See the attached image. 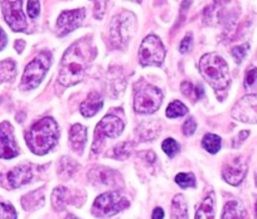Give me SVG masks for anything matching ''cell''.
Returning a JSON list of instances; mask_svg holds the SVG:
<instances>
[{
    "label": "cell",
    "instance_id": "6da1fadb",
    "mask_svg": "<svg viewBox=\"0 0 257 219\" xmlns=\"http://www.w3.org/2000/svg\"><path fill=\"white\" fill-rule=\"evenodd\" d=\"M82 41L72 44L62 57L58 72V82L64 87H71L83 80L87 70V56L82 48Z\"/></svg>",
    "mask_w": 257,
    "mask_h": 219
},
{
    "label": "cell",
    "instance_id": "7a4b0ae2",
    "mask_svg": "<svg viewBox=\"0 0 257 219\" xmlns=\"http://www.w3.org/2000/svg\"><path fill=\"white\" fill-rule=\"evenodd\" d=\"M59 129L52 117H43L29 129L26 141L31 151L36 155H46L57 145Z\"/></svg>",
    "mask_w": 257,
    "mask_h": 219
},
{
    "label": "cell",
    "instance_id": "3957f363",
    "mask_svg": "<svg viewBox=\"0 0 257 219\" xmlns=\"http://www.w3.org/2000/svg\"><path fill=\"white\" fill-rule=\"evenodd\" d=\"M199 72L216 92H223L231 85V73L223 57L217 53H207L199 61Z\"/></svg>",
    "mask_w": 257,
    "mask_h": 219
},
{
    "label": "cell",
    "instance_id": "277c9868",
    "mask_svg": "<svg viewBox=\"0 0 257 219\" xmlns=\"http://www.w3.org/2000/svg\"><path fill=\"white\" fill-rule=\"evenodd\" d=\"M163 102V93L155 86L149 83H137L134 88V108L138 114L149 115L159 110Z\"/></svg>",
    "mask_w": 257,
    "mask_h": 219
},
{
    "label": "cell",
    "instance_id": "5b68a950",
    "mask_svg": "<svg viewBox=\"0 0 257 219\" xmlns=\"http://www.w3.org/2000/svg\"><path fill=\"white\" fill-rule=\"evenodd\" d=\"M130 206V201L120 191H107L95 199L92 213L97 218H108Z\"/></svg>",
    "mask_w": 257,
    "mask_h": 219
},
{
    "label": "cell",
    "instance_id": "8992f818",
    "mask_svg": "<svg viewBox=\"0 0 257 219\" xmlns=\"http://www.w3.org/2000/svg\"><path fill=\"white\" fill-rule=\"evenodd\" d=\"M137 17L130 12H122L111 22L110 36L111 41L116 47H123L137 31Z\"/></svg>",
    "mask_w": 257,
    "mask_h": 219
},
{
    "label": "cell",
    "instance_id": "52a82bcc",
    "mask_svg": "<svg viewBox=\"0 0 257 219\" xmlns=\"http://www.w3.org/2000/svg\"><path fill=\"white\" fill-rule=\"evenodd\" d=\"M49 66H51L49 54H47L46 52L39 54L38 57H36L32 62L28 63V66L24 70L21 87L23 90H33V88L38 87L43 81Z\"/></svg>",
    "mask_w": 257,
    "mask_h": 219
},
{
    "label": "cell",
    "instance_id": "ba28073f",
    "mask_svg": "<svg viewBox=\"0 0 257 219\" xmlns=\"http://www.w3.org/2000/svg\"><path fill=\"white\" fill-rule=\"evenodd\" d=\"M165 58V48L159 37L150 34L143 41L139 49V62L143 67L162 66Z\"/></svg>",
    "mask_w": 257,
    "mask_h": 219
},
{
    "label": "cell",
    "instance_id": "9c48e42d",
    "mask_svg": "<svg viewBox=\"0 0 257 219\" xmlns=\"http://www.w3.org/2000/svg\"><path fill=\"white\" fill-rule=\"evenodd\" d=\"M123 131V121L118 116L112 114H107L100 122L97 124L95 130V139H93L92 151L98 152L102 145L105 137L115 139L121 132Z\"/></svg>",
    "mask_w": 257,
    "mask_h": 219
},
{
    "label": "cell",
    "instance_id": "30bf717a",
    "mask_svg": "<svg viewBox=\"0 0 257 219\" xmlns=\"http://www.w3.org/2000/svg\"><path fill=\"white\" fill-rule=\"evenodd\" d=\"M2 11L3 16L8 26L13 29L14 32H23L28 27L26 16L22 8V0H4L2 4Z\"/></svg>",
    "mask_w": 257,
    "mask_h": 219
},
{
    "label": "cell",
    "instance_id": "8fae6325",
    "mask_svg": "<svg viewBox=\"0 0 257 219\" xmlns=\"http://www.w3.org/2000/svg\"><path fill=\"white\" fill-rule=\"evenodd\" d=\"M34 178L33 165H19L0 175V183L7 189H16L27 185Z\"/></svg>",
    "mask_w": 257,
    "mask_h": 219
},
{
    "label": "cell",
    "instance_id": "7c38bea8",
    "mask_svg": "<svg viewBox=\"0 0 257 219\" xmlns=\"http://www.w3.org/2000/svg\"><path fill=\"white\" fill-rule=\"evenodd\" d=\"M232 117L244 124H257V95H247L237 101Z\"/></svg>",
    "mask_w": 257,
    "mask_h": 219
},
{
    "label": "cell",
    "instance_id": "4fadbf2b",
    "mask_svg": "<svg viewBox=\"0 0 257 219\" xmlns=\"http://www.w3.org/2000/svg\"><path fill=\"white\" fill-rule=\"evenodd\" d=\"M247 174V162L242 156L231 157L224 162L222 176L229 185L237 186L243 181Z\"/></svg>",
    "mask_w": 257,
    "mask_h": 219
},
{
    "label": "cell",
    "instance_id": "5bb4252c",
    "mask_svg": "<svg viewBox=\"0 0 257 219\" xmlns=\"http://www.w3.org/2000/svg\"><path fill=\"white\" fill-rule=\"evenodd\" d=\"M19 154L18 145L14 140L13 127L9 122L0 124V159H13Z\"/></svg>",
    "mask_w": 257,
    "mask_h": 219
},
{
    "label": "cell",
    "instance_id": "9a60e30c",
    "mask_svg": "<svg viewBox=\"0 0 257 219\" xmlns=\"http://www.w3.org/2000/svg\"><path fill=\"white\" fill-rule=\"evenodd\" d=\"M86 17V11L83 8L73 9V11H66L61 13L57 21L59 36H66L81 26Z\"/></svg>",
    "mask_w": 257,
    "mask_h": 219
},
{
    "label": "cell",
    "instance_id": "2e32d148",
    "mask_svg": "<svg viewBox=\"0 0 257 219\" xmlns=\"http://www.w3.org/2000/svg\"><path fill=\"white\" fill-rule=\"evenodd\" d=\"M88 179L95 185L118 186L121 184V175L116 170L105 166H97L88 171Z\"/></svg>",
    "mask_w": 257,
    "mask_h": 219
},
{
    "label": "cell",
    "instance_id": "e0dca14e",
    "mask_svg": "<svg viewBox=\"0 0 257 219\" xmlns=\"http://www.w3.org/2000/svg\"><path fill=\"white\" fill-rule=\"evenodd\" d=\"M87 141V129L81 124H75L70 129V144L73 151L81 155Z\"/></svg>",
    "mask_w": 257,
    "mask_h": 219
},
{
    "label": "cell",
    "instance_id": "ac0fdd59",
    "mask_svg": "<svg viewBox=\"0 0 257 219\" xmlns=\"http://www.w3.org/2000/svg\"><path fill=\"white\" fill-rule=\"evenodd\" d=\"M103 106V100L98 92H91L81 103L80 112L85 117H93Z\"/></svg>",
    "mask_w": 257,
    "mask_h": 219
},
{
    "label": "cell",
    "instance_id": "d6986e66",
    "mask_svg": "<svg viewBox=\"0 0 257 219\" xmlns=\"http://www.w3.org/2000/svg\"><path fill=\"white\" fill-rule=\"evenodd\" d=\"M138 139L140 141H149L154 140L160 134V124L158 121H145L142 122L137 127Z\"/></svg>",
    "mask_w": 257,
    "mask_h": 219
},
{
    "label": "cell",
    "instance_id": "ffe728a7",
    "mask_svg": "<svg viewBox=\"0 0 257 219\" xmlns=\"http://www.w3.org/2000/svg\"><path fill=\"white\" fill-rule=\"evenodd\" d=\"M214 193L211 191L206 198L202 200L196 211V219H214L216 209H214Z\"/></svg>",
    "mask_w": 257,
    "mask_h": 219
},
{
    "label": "cell",
    "instance_id": "44dd1931",
    "mask_svg": "<svg viewBox=\"0 0 257 219\" xmlns=\"http://www.w3.org/2000/svg\"><path fill=\"white\" fill-rule=\"evenodd\" d=\"M72 191L68 190L64 186H57L52 193V205H53L54 210H63L64 206L68 203H73L72 198H71Z\"/></svg>",
    "mask_w": 257,
    "mask_h": 219
},
{
    "label": "cell",
    "instance_id": "7402d4cb",
    "mask_svg": "<svg viewBox=\"0 0 257 219\" xmlns=\"http://www.w3.org/2000/svg\"><path fill=\"white\" fill-rule=\"evenodd\" d=\"M44 204V188H39L37 190L26 194L22 198V206L26 210H34L41 208Z\"/></svg>",
    "mask_w": 257,
    "mask_h": 219
},
{
    "label": "cell",
    "instance_id": "603a6c76",
    "mask_svg": "<svg viewBox=\"0 0 257 219\" xmlns=\"http://www.w3.org/2000/svg\"><path fill=\"white\" fill-rule=\"evenodd\" d=\"M80 165L76 160H73L72 157L63 156L58 162V169H57V173L61 176L63 180H67V179H71L73 175H75L76 171L78 170Z\"/></svg>",
    "mask_w": 257,
    "mask_h": 219
},
{
    "label": "cell",
    "instance_id": "cb8c5ba5",
    "mask_svg": "<svg viewBox=\"0 0 257 219\" xmlns=\"http://www.w3.org/2000/svg\"><path fill=\"white\" fill-rule=\"evenodd\" d=\"M172 219H189L187 201L182 194H177L172 200Z\"/></svg>",
    "mask_w": 257,
    "mask_h": 219
},
{
    "label": "cell",
    "instance_id": "d4e9b609",
    "mask_svg": "<svg viewBox=\"0 0 257 219\" xmlns=\"http://www.w3.org/2000/svg\"><path fill=\"white\" fill-rule=\"evenodd\" d=\"M246 210L243 205L237 200H229L226 203L222 213V219H244Z\"/></svg>",
    "mask_w": 257,
    "mask_h": 219
},
{
    "label": "cell",
    "instance_id": "484cf974",
    "mask_svg": "<svg viewBox=\"0 0 257 219\" xmlns=\"http://www.w3.org/2000/svg\"><path fill=\"white\" fill-rule=\"evenodd\" d=\"M17 75V66L13 60H6L0 62V83L11 82Z\"/></svg>",
    "mask_w": 257,
    "mask_h": 219
},
{
    "label": "cell",
    "instance_id": "4316f807",
    "mask_svg": "<svg viewBox=\"0 0 257 219\" xmlns=\"http://www.w3.org/2000/svg\"><path fill=\"white\" fill-rule=\"evenodd\" d=\"M180 90H182L183 95H185L188 98H190L193 102H196L197 100L202 98L204 95L203 87H201V86H194L193 83L188 82V81H184V82L182 83Z\"/></svg>",
    "mask_w": 257,
    "mask_h": 219
},
{
    "label": "cell",
    "instance_id": "83f0119b",
    "mask_svg": "<svg viewBox=\"0 0 257 219\" xmlns=\"http://www.w3.org/2000/svg\"><path fill=\"white\" fill-rule=\"evenodd\" d=\"M202 146L211 154H217L221 149V137L214 134L204 135L202 140Z\"/></svg>",
    "mask_w": 257,
    "mask_h": 219
},
{
    "label": "cell",
    "instance_id": "f1b7e54d",
    "mask_svg": "<svg viewBox=\"0 0 257 219\" xmlns=\"http://www.w3.org/2000/svg\"><path fill=\"white\" fill-rule=\"evenodd\" d=\"M167 116L169 119H177V117L184 116L188 114V107L182 102V101H173L169 106H168L167 111H165Z\"/></svg>",
    "mask_w": 257,
    "mask_h": 219
},
{
    "label": "cell",
    "instance_id": "f546056e",
    "mask_svg": "<svg viewBox=\"0 0 257 219\" xmlns=\"http://www.w3.org/2000/svg\"><path fill=\"white\" fill-rule=\"evenodd\" d=\"M132 152H133V144L132 142L125 141L116 145V146L112 149V151H111V155L113 156V159L125 160L132 155Z\"/></svg>",
    "mask_w": 257,
    "mask_h": 219
},
{
    "label": "cell",
    "instance_id": "4dcf8cb0",
    "mask_svg": "<svg viewBox=\"0 0 257 219\" xmlns=\"http://www.w3.org/2000/svg\"><path fill=\"white\" fill-rule=\"evenodd\" d=\"M175 183L183 189L196 186V178L192 173H179L175 176Z\"/></svg>",
    "mask_w": 257,
    "mask_h": 219
},
{
    "label": "cell",
    "instance_id": "1f68e13d",
    "mask_svg": "<svg viewBox=\"0 0 257 219\" xmlns=\"http://www.w3.org/2000/svg\"><path fill=\"white\" fill-rule=\"evenodd\" d=\"M162 147L163 150H164L165 154H167L169 157H174L175 155L179 152V149H180L179 144H178L174 139H172V137L164 140L162 144Z\"/></svg>",
    "mask_w": 257,
    "mask_h": 219
},
{
    "label": "cell",
    "instance_id": "d6a6232c",
    "mask_svg": "<svg viewBox=\"0 0 257 219\" xmlns=\"http://www.w3.org/2000/svg\"><path fill=\"white\" fill-rule=\"evenodd\" d=\"M0 219H17V211L11 204L0 203Z\"/></svg>",
    "mask_w": 257,
    "mask_h": 219
},
{
    "label": "cell",
    "instance_id": "836d02e7",
    "mask_svg": "<svg viewBox=\"0 0 257 219\" xmlns=\"http://www.w3.org/2000/svg\"><path fill=\"white\" fill-rule=\"evenodd\" d=\"M248 48H249L248 44H243V46H237V47H233V48H232V51H231L232 56H233L236 63H241L242 61L244 60L247 52H248Z\"/></svg>",
    "mask_w": 257,
    "mask_h": 219
},
{
    "label": "cell",
    "instance_id": "e575fe53",
    "mask_svg": "<svg viewBox=\"0 0 257 219\" xmlns=\"http://www.w3.org/2000/svg\"><path fill=\"white\" fill-rule=\"evenodd\" d=\"M27 12H28V16L32 19H36L39 16V13H41V3H39V0H28Z\"/></svg>",
    "mask_w": 257,
    "mask_h": 219
},
{
    "label": "cell",
    "instance_id": "d590c367",
    "mask_svg": "<svg viewBox=\"0 0 257 219\" xmlns=\"http://www.w3.org/2000/svg\"><path fill=\"white\" fill-rule=\"evenodd\" d=\"M197 129V122L196 120L193 119V117H189V119L185 120V122L183 124V134L185 135V136H192L193 134H194V131H196Z\"/></svg>",
    "mask_w": 257,
    "mask_h": 219
},
{
    "label": "cell",
    "instance_id": "8d00e7d4",
    "mask_svg": "<svg viewBox=\"0 0 257 219\" xmlns=\"http://www.w3.org/2000/svg\"><path fill=\"white\" fill-rule=\"evenodd\" d=\"M257 83V68L251 67L246 72V77H244V86L247 88L252 87V86Z\"/></svg>",
    "mask_w": 257,
    "mask_h": 219
},
{
    "label": "cell",
    "instance_id": "74e56055",
    "mask_svg": "<svg viewBox=\"0 0 257 219\" xmlns=\"http://www.w3.org/2000/svg\"><path fill=\"white\" fill-rule=\"evenodd\" d=\"M192 43H193V34L188 33L187 36L182 39V42H180L179 44L180 53H187V52H189L190 47H192Z\"/></svg>",
    "mask_w": 257,
    "mask_h": 219
},
{
    "label": "cell",
    "instance_id": "f35d334b",
    "mask_svg": "<svg viewBox=\"0 0 257 219\" xmlns=\"http://www.w3.org/2000/svg\"><path fill=\"white\" fill-rule=\"evenodd\" d=\"M249 135V131H247V130H244V131H241L238 135H237L236 137L233 139V142H232V145H233V147H238L239 145L242 144V142L244 141V140L248 137Z\"/></svg>",
    "mask_w": 257,
    "mask_h": 219
},
{
    "label": "cell",
    "instance_id": "ab89813d",
    "mask_svg": "<svg viewBox=\"0 0 257 219\" xmlns=\"http://www.w3.org/2000/svg\"><path fill=\"white\" fill-rule=\"evenodd\" d=\"M139 156L144 159L147 162H149V164H154L157 161V155L153 151H142L139 152Z\"/></svg>",
    "mask_w": 257,
    "mask_h": 219
},
{
    "label": "cell",
    "instance_id": "60d3db41",
    "mask_svg": "<svg viewBox=\"0 0 257 219\" xmlns=\"http://www.w3.org/2000/svg\"><path fill=\"white\" fill-rule=\"evenodd\" d=\"M7 43H8V38H7V34L3 29L0 28V51L6 48Z\"/></svg>",
    "mask_w": 257,
    "mask_h": 219
},
{
    "label": "cell",
    "instance_id": "b9f144b4",
    "mask_svg": "<svg viewBox=\"0 0 257 219\" xmlns=\"http://www.w3.org/2000/svg\"><path fill=\"white\" fill-rule=\"evenodd\" d=\"M152 218L153 219H163V218H164V210H163V208H160V206H157V208L153 210Z\"/></svg>",
    "mask_w": 257,
    "mask_h": 219
},
{
    "label": "cell",
    "instance_id": "7bdbcfd3",
    "mask_svg": "<svg viewBox=\"0 0 257 219\" xmlns=\"http://www.w3.org/2000/svg\"><path fill=\"white\" fill-rule=\"evenodd\" d=\"M24 46H26V43H24L23 41H17L16 42V49L18 53H22V51L24 49Z\"/></svg>",
    "mask_w": 257,
    "mask_h": 219
},
{
    "label": "cell",
    "instance_id": "ee69618b",
    "mask_svg": "<svg viewBox=\"0 0 257 219\" xmlns=\"http://www.w3.org/2000/svg\"><path fill=\"white\" fill-rule=\"evenodd\" d=\"M66 219H80V218H77V216L73 215V214H68V215L66 216Z\"/></svg>",
    "mask_w": 257,
    "mask_h": 219
},
{
    "label": "cell",
    "instance_id": "f6af8a7d",
    "mask_svg": "<svg viewBox=\"0 0 257 219\" xmlns=\"http://www.w3.org/2000/svg\"><path fill=\"white\" fill-rule=\"evenodd\" d=\"M254 214H256V219H257V200H256V204H254Z\"/></svg>",
    "mask_w": 257,
    "mask_h": 219
},
{
    "label": "cell",
    "instance_id": "bcb514c9",
    "mask_svg": "<svg viewBox=\"0 0 257 219\" xmlns=\"http://www.w3.org/2000/svg\"><path fill=\"white\" fill-rule=\"evenodd\" d=\"M130 2H134V3H140L142 0H130Z\"/></svg>",
    "mask_w": 257,
    "mask_h": 219
},
{
    "label": "cell",
    "instance_id": "7dc6e473",
    "mask_svg": "<svg viewBox=\"0 0 257 219\" xmlns=\"http://www.w3.org/2000/svg\"><path fill=\"white\" fill-rule=\"evenodd\" d=\"M256 186H257V175H256Z\"/></svg>",
    "mask_w": 257,
    "mask_h": 219
}]
</instances>
